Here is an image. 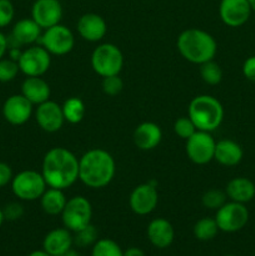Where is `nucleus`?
Masks as SVG:
<instances>
[{
	"instance_id": "f3484780",
	"label": "nucleus",
	"mask_w": 255,
	"mask_h": 256,
	"mask_svg": "<svg viewBox=\"0 0 255 256\" xmlns=\"http://www.w3.org/2000/svg\"><path fill=\"white\" fill-rule=\"evenodd\" d=\"M42 29L30 18L22 19L14 25L10 36L8 38V45L10 48H22L26 45H34L39 42Z\"/></svg>"
},
{
	"instance_id": "2f4dec72",
	"label": "nucleus",
	"mask_w": 255,
	"mask_h": 256,
	"mask_svg": "<svg viewBox=\"0 0 255 256\" xmlns=\"http://www.w3.org/2000/svg\"><path fill=\"white\" fill-rule=\"evenodd\" d=\"M20 72V68L18 62H14L10 58L0 60V82H10L15 80Z\"/></svg>"
},
{
	"instance_id": "aec40b11",
	"label": "nucleus",
	"mask_w": 255,
	"mask_h": 256,
	"mask_svg": "<svg viewBox=\"0 0 255 256\" xmlns=\"http://www.w3.org/2000/svg\"><path fill=\"white\" fill-rule=\"evenodd\" d=\"M148 239L158 249H166L174 242L175 230L172 222L166 219L158 218L148 226Z\"/></svg>"
},
{
	"instance_id": "c85d7f7f",
	"label": "nucleus",
	"mask_w": 255,
	"mask_h": 256,
	"mask_svg": "<svg viewBox=\"0 0 255 256\" xmlns=\"http://www.w3.org/2000/svg\"><path fill=\"white\" fill-rule=\"evenodd\" d=\"M200 75L208 85H218L222 80V68L214 60L200 65Z\"/></svg>"
},
{
	"instance_id": "412c9836",
	"label": "nucleus",
	"mask_w": 255,
	"mask_h": 256,
	"mask_svg": "<svg viewBox=\"0 0 255 256\" xmlns=\"http://www.w3.org/2000/svg\"><path fill=\"white\" fill-rule=\"evenodd\" d=\"M162 139V132L155 122H146L140 124L134 132V142L140 150L150 152L159 146Z\"/></svg>"
},
{
	"instance_id": "79ce46f5",
	"label": "nucleus",
	"mask_w": 255,
	"mask_h": 256,
	"mask_svg": "<svg viewBox=\"0 0 255 256\" xmlns=\"http://www.w3.org/2000/svg\"><path fill=\"white\" fill-rule=\"evenodd\" d=\"M62 256H80V255H79V252L72 249V250H69L68 252H65V254H62Z\"/></svg>"
},
{
	"instance_id": "9d476101",
	"label": "nucleus",
	"mask_w": 255,
	"mask_h": 256,
	"mask_svg": "<svg viewBox=\"0 0 255 256\" xmlns=\"http://www.w3.org/2000/svg\"><path fill=\"white\" fill-rule=\"evenodd\" d=\"M25 76H42L52 65V55L42 45H32L25 49L18 62Z\"/></svg>"
},
{
	"instance_id": "6ab92c4d",
	"label": "nucleus",
	"mask_w": 255,
	"mask_h": 256,
	"mask_svg": "<svg viewBox=\"0 0 255 256\" xmlns=\"http://www.w3.org/2000/svg\"><path fill=\"white\" fill-rule=\"evenodd\" d=\"M74 236L66 228H58L48 232L42 242V250L52 256H62L72 249Z\"/></svg>"
},
{
	"instance_id": "37998d69",
	"label": "nucleus",
	"mask_w": 255,
	"mask_h": 256,
	"mask_svg": "<svg viewBox=\"0 0 255 256\" xmlns=\"http://www.w3.org/2000/svg\"><path fill=\"white\" fill-rule=\"evenodd\" d=\"M5 222V216H4V212H2V209L0 208V228L2 226V224H4Z\"/></svg>"
},
{
	"instance_id": "4c0bfd02",
	"label": "nucleus",
	"mask_w": 255,
	"mask_h": 256,
	"mask_svg": "<svg viewBox=\"0 0 255 256\" xmlns=\"http://www.w3.org/2000/svg\"><path fill=\"white\" fill-rule=\"evenodd\" d=\"M242 74L248 80L255 82V55L245 60L242 65Z\"/></svg>"
},
{
	"instance_id": "423d86ee",
	"label": "nucleus",
	"mask_w": 255,
	"mask_h": 256,
	"mask_svg": "<svg viewBox=\"0 0 255 256\" xmlns=\"http://www.w3.org/2000/svg\"><path fill=\"white\" fill-rule=\"evenodd\" d=\"M42 172L35 170H24L14 175L12 180V190L15 196L22 202H35L39 200L48 189Z\"/></svg>"
},
{
	"instance_id": "cd10ccee",
	"label": "nucleus",
	"mask_w": 255,
	"mask_h": 256,
	"mask_svg": "<svg viewBox=\"0 0 255 256\" xmlns=\"http://www.w3.org/2000/svg\"><path fill=\"white\" fill-rule=\"evenodd\" d=\"M92 256H124V252L114 240L100 239L92 245Z\"/></svg>"
},
{
	"instance_id": "9b49d317",
	"label": "nucleus",
	"mask_w": 255,
	"mask_h": 256,
	"mask_svg": "<svg viewBox=\"0 0 255 256\" xmlns=\"http://www.w3.org/2000/svg\"><path fill=\"white\" fill-rule=\"evenodd\" d=\"M188 158L196 165H206L214 160L216 142L212 132L198 130L186 140Z\"/></svg>"
},
{
	"instance_id": "20e7f679",
	"label": "nucleus",
	"mask_w": 255,
	"mask_h": 256,
	"mask_svg": "<svg viewBox=\"0 0 255 256\" xmlns=\"http://www.w3.org/2000/svg\"><path fill=\"white\" fill-rule=\"evenodd\" d=\"M198 130L212 132L224 120V108L216 98L200 95L194 98L189 105V115Z\"/></svg>"
},
{
	"instance_id": "39448f33",
	"label": "nucleus",
	"mask_w": 255,
	"mask_h": 256,
	"mask_svg": "<svg viewBox=\"0 0 255 256\" xmlns=\"http://www.w3.org/2000/svg\"><path fill=\"white\" fill-rule=\"evenodd\" d=\"M92 66L102 78L119 75L124 68V55L116 45L105 42L92 52Z\"/></svg>"
},
{
	"instance_id": "c756f323",
	"label": "nucleus",
	"mask_w": 255,
	"mask_h": 256,
	"mask_svg": "<svg viewBox=\"0 0 255 256\" xmlns=\"http://www.w3.org/2000/svg\"><path fill=\"white\" fill-rule=\"evenodd\" d=\"M99 232L92 224L88 225L84 229L79 230L74 235V244L79 248H88L92 246L98 242Z\"/></svg>"
},
{
	"instance_id": "72a5a7b5",
	"label": "nucleus",
	"mask_w": 255,
	"mask_h": 256,
	"mask_svg": "<svg viewBox=\"0 0 255 256\" xmlns=\"http://www.w3.org/2000/svg\"><path fill=\"white\" fill-rule=\"evenodd\" d=\"M102 92L109 96H116L124 89V82L119 75H112V76L102 78Z\"/></svg>"
},
{
	"instance_id": "1a4fd4ad",
	"label": "nucleus",
	"mask_w": 255,
	"mask_h": 256,
	"mask_svg": "<svg viewBox=\"0 0 255 256\" xmlns=\"http://www.w3.org/2000/svg\"><path fill=\"white\" fill-rule=\"evenodd\" d=\"M215 220L220 232H238L246 226L249 222V210L245 204L230 202L216 210Z\"/></svg>"
},
{
	"instance_id": "a19ab883",
	"label": "nucleus",
	"mask_w": 255,
	"mask_h": 256,
	"mask_svg": "<svg viewBox=\"0 0 255 256\" xmlns=\"http://www.w3.org/2000/svg\"><path fill=\"white\" fill-rule=\"evenodd\" d=\"M29 256H52V255H49L46 252H44V250H36V252H32Z\"/></svg>"
},
{
	"instance_id": "6e6552de",
	"label": "nucleus",
	"mask_w": 255,
	"mask_h": 256,
	"mask_svg": "<svg viewBox=\"0 0 255 256\" xmlns=\"http://www.w3.org/2000/svg\"><path fill=\"white\" fill-rule=\"evenodd\" d=\"M38 44L45 48L50 52V55L64 56L74 49L75 36L69 28L58 24L49 29H45Z\"/></svg>"
},
{
	"instance_id": "393cba45",
	"label": "nucleus",
	"mask_w": 255,
	"mask_h": 256,
	"mask_svg": "<svg viewBox=\"0 0 255 256\" xmlns=\"http://www.w3.org/2000/svg\"><path fill=\"white\" fill-rule=\"evenodd\" d=\"M66 202L68 199L64 194V190L54 189V188H49L45 190L42 196L40 198V204H42L44 212L52 215V216L62 215Z\"/></svg>"
},
{
	"instance_id": "2eb2a0df",
	"label": "nucleus",
	"mask_w": 255,
	"mask_h": 256,
	"mask_svg": "<svg viewBox=\"0 0 255 256\" xmlns=\"http://www.w3.org/2000/svg\"><path fill=\"white\" fill-rule=\"evenodd\" d=\"M249 0H222L219 14L222 22L230 28H240L246 24L252 15Z\"/></svg>"
},
{
	"instance_id": "dca6fc26",
	"label": "nucleus",
	"mask_w": 255,
	"mask_h": 256,
	"mask_svg": "<svg viewBox=\"0 0 255 256\" xmlns=\"http://www.w3.org/2000/svg\"><path fill=\"white\" fill-rule=\"evenodd\" d=\"M35 119H36L38 125L46 132H59L65 122L62 105L52 100L38 105Z\"/></svg>"
},
{
	"instance_id": "7ed1b4c3",
	"label": "nucleus",
	"mask_w": 255,
	"mask_h": 256,
	"mask_svg": "<svg viewBox=\"0 0 255 256\" xmlns=\"http://www.w3.org/2000/svg\"><path fill=\"white\" fill-rule=\"evenodd\" d=\"M180 55L192 64L202 65L214 60L218 52V42L212 35L202 29H186L178 38Z\"/></svg>"
},
{
	"instance_id": "c03bdc74",
	"label": "nucleus",
	"mask_w": 255,
	"mask_h": 256,
	"mask_svg": "<svg viewBox=\"0 0 255 256\" xmlns=\"http://www.w3.org/2000/svg\"><path fill=\"white\" fill-rule=\"evenodd\" d=\"M249 2H250V5H252V12H255V0H249Z\"/></svg>"
},
{
	"instance_id": "f03ea898",
	"label": "nucleus",
	"mask_w": 255,
	"mask_h": 256,
	"mask_svg": "<svg viewBox=\"0 0 255 256\" xmlns=\"http://www.w3.org/2000/svg\"><path fill=\"white\" fill-rule=\"evenodd\" d=\"M116 164L110 152L92 149L79 159V180L90 189H102L112 182Z\"/></svg>"
},
{
	"instance_id": "b1692460",
	"label": "nucleus",
	"mask_w": 255,
	"mask_h": 256,
	"mask_svg": "<svg viewBox=\"0 0 255 256\" xmlns=\"http://www.w3.org/2000/svg\"><path fill=\"white\" fill-rule=\"evenodd\" d=\"M225 192L232 202L246 204L255 198V184L248 178H235L228 182Z\"/></svg>"
},
{
	"instance_id": "a878e982",
	"label": "nucleus",
	"mask_w": 255,
	"mask_h": 256,
	"mask_svg": "<svg viewBox=\"0 0 255 256\" xmlns=\"http://www.w3.org/2000/svg\"><path fill=\"white\" fill-rule=\"evenodd\" d=\"M62 112H64L65 122L70 124H79L82 122L86 112L84 102L80 98H70L62 105Z\"/></svg>"
},
{
	"instance_id": "5701e85b",
	"label": "nucleus",
	"mask_w": 255,
	"mask_h": 256,
	"mask_svg": "<svg viewBox=\"0 0 255 256\" xmlns=\"http://www.w3.org/2000/svg\"><path fill=\"white\" fill-rule=\"evenodd\" d=\"M242 158H244L242 148L234 140L224 139L216 142L214 160H216L222 166H236L242 162Z\"/></svg>"
},
{
	"instance_id": "ddd939ff",
	"label": "nucleus",
	"mask_w": 255,
	"mask_h": 256,
	"mask_svg": "<svg viewBox=\"0 0 255 256\" xmlns=\"http://www.w3.org/2000/svg\"><path fill=\"white\" fill-rule=\"evenodd\" d=\"M34 112V105L22 94L12 95L5 100L2 105V116L14 126H22L26 124Z\"/></svg>"
},
{
	"instance_id": "473e14b6",
	"label": "nucleus",
	"mask_w": 255,
	"mask_h": 256,
	"mask_svg": "<svg viewBox=\"0 0 255 256\" xmlns=\"http://www.w3.org/2000/svg\"><path fill=\"white\" fill-rule=\"evenodd\" d=\"M174 132L179 138L188 140L192 135H194L198 132V129L189 116H182L175 122Z\"/></svg>"
},
{
	"instance_id": "4468645a",
	"label": "nucleus",
	"mask_w": 255,
	"mask_h": 256,
	"mask_svg": "<svg viewBox=\"0 0 255 256\" xmlns=\"http://www.w3.org/2000/svg\"><path fill=\"white\" fill-rule=\"evenodd\" d=\"M62 14V5L59 0H36L32 8V19L42 30L60 24Z\"/></svg>"
},
{
	"instance_id": "c9c22d12",
	"label": "nucleus",
	"mask_w": 255,
	"mask_h": 256,
	"mask_svg": "<svg viewBox=\"0 0 255 256\" xmlns=\"http://www.w3.org/2000/svg\"><path fill=\"white\" fill-rule=\"evenodd\" d=\"M4 212L5 220H9V222H15V220H19L20 218H22L24 215V206L19 202H10L6 206L2 209Z\"/></svg>"
},
{
	"instance_id": "0eeeda50",
	"label": "nucleus",
	"mask_w": 255,
	"mask_h": 256,
	"mask_svg": "<svg viewBox=\"0 0 255 256\" xmlns=\"http://www.w3.org/2000/svg\"><path fill=\"white\" fill-rule=\"evenodd\" d=\"M92 206L84 196H74L68 200L62 212L64 228L72 232H76L92 224Z\"/></svg>"
},
{
	"instance_id": "a211bd4d",
	"label": "nucleus",
	"mask_w": 255,
	"mask_h": 256,
	"mask_svg": "<svg viewBox=\"0 0 255 256\" xmlns=\"http://www.w3.org/2000/svg\"><path fill=\"white\" fill-rule=\"evenodd\" d=\"M78 32L86 42H102L108 32L106 22L104 18L95 12H88L78 22Z\"/></svg>"
},
{
	"instance_id": "f704fd0d",
	"label": "nucleus",
	"mask_w": 255,
	"mask_h": 256,
	"mask_svg": "<svg viewBox=\"0 0 255 256\" xmlns=\"http://www.w3.org/2000/svg\"><path fill=\"white\" fill-rule=\"evenodd\" d=\"M15 18V8L10 0H0V29L9 26Z\"/></svg>"
},
{
	"instance_id": "f257e3e1",
	"label": "nucleus",
	"mask_w": 255,
	"mask_h": 256,
	"mask_svg": "<svg viewBox=\"0 0 255 256\" xmlns=\"http://www.w3.org/2000/svg\"><path fill=\"white\" fill-rule=\"evenodd\" d=\"M42 174L49 188L66 190L79 180V159L65 148H52L42 160Z\"/></svg>"
},
{
	"instance_id": "f8f14e48",
	"label": "nucleus",
	"mask_w": 255,
	"mask_h": 256,
	"mask_svg": "<svg viewBox=\"0 0 255 256\" xmlns=\"http://www.w3.org/2000/svg\"><path fill=\"white\" fill-rule=\"evenodd\" d=\"M155 185L146 182L132 190L129 205L134 214L139 216H146L156 209L158 202H159V194H158Z\"/></svg>"
},
{
	"instance_id": "4be33fe9",
	"label": "nucleus",
	"mask_w": 255,
	"mask_h": 256,
	"mask_svg": "<svg viewBox=\"0 0 255 256\" xmlns=\"http://www.w3.org/2000/svg\"><path fill=\"white\" fill-rule=\"evenodd\" d=\"M22 94L32 105H40L50 100V85L42 76H26L22 84Z\"/></svg>"
},
{
	"instance_id": "7c9ffc66",
	"label": "nucleus",
	"mask_w": 255,
	"mask_h": 256,
	"mask_svg": "<svg viewBox=\"0 0 255 256\" xmlns=\"http://www.w3.org/2000/svg\"><path fill=\"white\" fill-rule=\"evenodd\" d=\"M228 195L226 192L219 189H212L208 190L204 195H202V205L206 209L210 210H219L224 204H226Z\"/></svg>"
},
{
	"instance_id": "e433bc0d",
	"label": "nucleus",
	"mask_w": 255,
	"mask_h": 256,
	"mask_svg": "<svg viewBox=\"0 0 255 256\" xmlns=\"http://www.w3.org/2000/svg\"><path fill=\"white\" fill-rule=\"evenodd\" d=\"M12 178H14V174H12V168L6 162H0V189L12 184Z\"/></svg>"
},
{
	"instance_id": "58836bf2",
	"label": "nucleus",
	"mask_w": 255,
	"mask_h": 256,
	"mask_svg": "<svg viewBox=\"0 0 255 256\" xmlns=\"http://www.w3.org/2000/svg\"><path fill=\"white\" fill-rule=\"evenodd\" d=\"M9 50V45H8V36L0 32V60L5 58Z\"/></svg>"
},
{
	"instance_id": "bb28decb",
	"label": "nucleus",
	"mask_w": 255,
	"mask_h": 256,
	"mask_svg": "<svg viewBox=\"0 0 255 256\" xmlns=\"http://www.w3.org/2000/svg\"><path fill=\"white\" fill-rule=\"evenodd\" d=\"M194 236L200 242H210L220 232L216 220L212 218H202L194 225Z\"/></svg>"
},
{
	"instance_id": "ea45409f",
	"label": "nucleus",
	"mask_w": 255,
	"mask_h": 256,
	"mask_svg": "<svg viewBox=\"0 0 255 256\" xmlns=\"http://www.w3.org/2000/svg\"><path fill=\"white\" fill-rule=\"evenodd\" d=\"M124 256H145V252L139 248H130V249L125 250Z\"/></svg>"
},
{
	"instance_id": "a18cd8bd",
	"label": "nucleus",
	"mask_w": 255,
	"mask_h": 256,
	"mask_svg": "<svg viewBox=\"0 0 255 256\" xmlns=\"http://www.w3.org/2000/svg\"><path fill=\"white\" fill-rule=\"evenodd\" d=\"M226 256H235V255H226Z\"/></svg>"
}]
</instances>
